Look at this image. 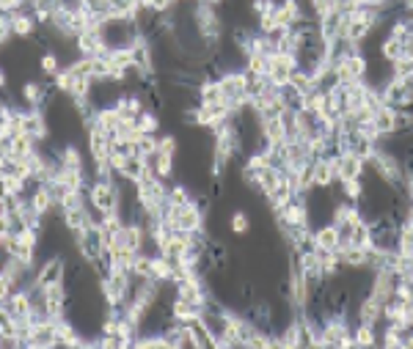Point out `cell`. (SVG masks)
Instances as JSON below:
<instances>
[{"mask_svg":"<svg viewBox=\"0 0 413 349\" xmlns=\"http://www.w3.org/2000/svg\"><path fill=\"white\" fill-rule=\"evenodd\" d=\"M75 248H78V253L89 264H94L96 259H102V253H105V248H108V234H105V228H102L99 223H92V225H86L83 231H75Z\"/></svg>","mask_w":413,"mask_h":349,"instance_id":"obj_1","label":"cell"},{"mask_svg":"<svg viewBox=\"0 0 413 349\" xmlns=\"http://www.w3.org/2000/svg\"><path fill=\"white\" fill-rule=\"evenodd\" d=\"M66 267H69V259L64 253L58 256H50V259H42L36 264V283L39 286H50V283H61L66 278Z\"/></svg>","mask_w":413,"mask_h":349,"instance_id":"obj_2","label":"cell"},{"mask_svg":"<svg viewBox=\"0 0 413 349\" xmlns=\"http://www.w3.org/2000/svg\"><path fill=\"white\" fill-rule=\"evenodd\" d=\"M298 69V58L292 52H273L270 55V69H268V80L273 86H287L292 80V72Z\"/></svg>","mask_w":413,"mask_h":349,"instance_id":"obj_3","label":"cell"},{"mask_svg":"<svg viewBox=\"0 0 413 349\" xmlns=\"http://www.w3.org/2000/svg\"><path fill=\"white\" fill-rule=\"evenodd\" d=\"M86 149H89L92 163H108V160H110V135L102 130L96 121H89Z\"/></svg>","mask_w":413,"mask_h":349,"instance_id":"obj_4","label":"cell"},{"mask_svg":"<svg viewBox=\"0 0 413 349\" xmlns=\"http://www.w3.org/2000/svg\"><path fill=\"white\" fill-rule=\"evenodd\" d=\"M367 69L369 61L364 52H353L347 55L345 61L336 64V75H339V83H353V80H367Z\"/></svg>","mask_w":413,"mask_h":349,"instance_id":"obj_5","label":"cell"},{"mask_svg":"<svg viewBox=\"0 0 413 349\" xmlns=\"http://www.w3.org/2000/svg\"><path fill=\"white\" fill-rule=\"evenodd\" d=\"M356 322L361 325H372V327H380L383 325V303L372 295H364L358 303H356V311H353Z\"/></svg>","mask_w":413,"mask_h":349,"instance_id":"obj_6","label":"cell"},{"mask_svg":"<svg viewBox=\"0 0 413 349\" xmlns=\"http://www.w3.org/2000/svg\"><path fill=\"white\" fill-rule=\"evenodd\" d=\"M339 242H342V234H339L336 223L314 225V248L317 251H339Z\"/></svg>","mask_w":413,"mask_h":349,"instance_id":"obj_7","label":"cell"},{"mask_svg":"<svg viewBox=\"0 0 413 349\" xmlns=\"http://www.w3.org/2000/svg\"><path fill=\"white\" fill-rule=\"evenodd\" d=\"M372 124L377 127V132L386 138V135H394L397 132V107H389V105H380L372 116Z\"/></svg>","mask_w":413,"mask_h":349,"instance_id":"obj_8","label":"cell"},{"mask_svg":"<svg viewBox=\"0 0 413 349\" xmlns=\"http://www.w3.org/2000/svg\"><path fill=\"white\" fill-rule=\"evenodd\" d=\"M149 165L154 168V174L160 176V179H166L168 184L177 179V157H171V154L157 151V154H152V157H149Z\"/></svg>","mask_w":413,"mask_h":349,"instance_id":"obj_9","label":"cell"},{"mask_svg":"<svg viewBox=\"0 0 413 349\" xmlns=\"http://www.w3.org/2000/svg\"><path fill=\"white\" fill-rule=\"evenodd\" d=\"M367 171V160L356 151H342V179H361ZM339 179V181H342Z\"/></svg>","mask_w":413,"mask_h":349,"instance_id":"obj_10","label":"cell"},{"mask_svg":"<svg viewBox=\"0 0 413 349\" xmlns=\"http://www.w3.org/2000/svg\"><path fill=\"white\" fill-rule=\"evenodd\" d=\"M198 105H226L218 80H204V83L198 86Z\"/></svg>","mask_w":413,"mask_h":349,"instance_id":"obj_11","label":"cell"},{"mask_svg":"<svg viewBox=\"0 0 413 349\" xmlns=\"http://www.w3.org/2000/svg\"><path fill=\"white\" fill-rule=\"evenodd\" d=\"M336 190H339V198L358 204L364 195V179H342V181H336Z\"/></svg>","mask_w":413,"mask_h":349,"instance_id":"obj_12","label":"cell"},{"mask_svg":"<svg viewBox=\"0 0 413 349\" xmlns=\"http://www.w3.org/2000/svg\"><path fill=\"white\" fill-rule=\"evenodd\" d=\"M353 341H356V347H375V344H380V327L356 322V327H353Z\"/></svg>","mask_w":413,"mask_h":349,"instance_id":"obj_13","label":"cell"},{"mask_svg":"<svg viewBox=\"0 0 413 349\" xmlns=\"http://www.w3.org/2000/svg\"><path fill=\"white\" fill-rule=\"evenodd\" d=\"M146 168H149V160L146 157H140V154H130L127 157V165H124V171H122V179H127V181H140L143 174H146Z\"/></svg>","mask_w":413,"mask_h":349,"instance_id":"obj_14","label":"cell"},{"mask_svg":"<svg viewBox=\"0 0 413 349\" xmlns=\"http://www.w3.org/2000/svg\"><path fill=\"white\" fill-rule=\"evenodd\" d=\"M350 245H356V248H364V251H369V248L375 245V234H372V225H369V220H361V223H356V225H353Z\"/></svg>","mask_w":413,"mask_h":349,"instance_id":"obj_15","label":"cell"},{"mask_svg":"<svg viewBox=\"0 0 413 349\" xmlns=\"http://www.w3.org/2000/svg\"><path fill=\"white\" fill-rule=\"evenodd\" d=\"M94 121H96V124H99L102 130L108 132V135H113V132L122 127V116H119L116 105H113V107H102V110H96Z\"/></svg>","mask_w":413,"mask_h":349,"instance_id":"obj_16","label":"cell"},{"mask_svg":"<svg viewBox=\"0 0 413 349\" xmlns=\"http://www.w3.org/2000/svg\"><path fill=\"white\" fill-rule=\"evenodd\" d=\"M333 184H336V176L331 168V160L328 157L314 160V187H333Z\"/></svg>","mask_w":413,"mask_h":349,"instance_id":"obj_17","label":"cell"},{"mask_svg":"<svg viewBox=\"0 0 413 349\" xmlns=\"http://www.w3.org/2000/svg\"><path fill=\"white\" fill-rule=\"evenodd\" d=\"M171 311H174V319H180V322H190V319H196V316H201V308L193 306V303H187L184 297H174V303H171Z\"/></svg>","mask_w":413,"mask_h":349,"instance_id":"obj_18","label":"cell"},{"mask_svg":"<svg viewBox=\"0 0 413 349\" xmlns=\"http://www.w3.org/2000/svg\"><path fill=\"white\" fill-rule=\"evenodd\" d=\"M157 146H160V135L157 132H143L136 143V154L149 160L152 154H157Z\"/></svg>","mask_w":413,"mask_h":349,"instance_id":"obj_19","label":"cell"},{"mask_svg":"<svg viewBox=\"0 0 413 349\" xmlns=\"http://www.w3.org/2000/svg\"><path fill=\"white\" fill-rule=\"evenodd\" d=\"M152 275H154L157 281H171V275H174V262L166 259L163 253H154V256H152ZM171 283H174V281H171Z\"/></svg>","mask_w":413,"mask_h":349,"instance_id":"obj_20","label":"cell"},{"mask_svg":"<svg viewBox=\"0 0 413 349\" xmlns=\"http://www.w3.org/2000/svg\"><path fill=\"white\" fill-rule=\"evenodd\" d=\"M377 52H380V58H386L389 64H394V61L403 58V42H400V39H391V36H383Z\"/></svg>","mask_w":413,"mask_h":349,"instance_id":"obj_21","label":"cell"},{"mask_svg":"<svg viewBox=\"0 0 413 349\" xmlns=\"http://www.w3.org/2000/svg\"><path fill=\"white\" fill-rule=\"evenodd\" d=\"M61 69H64V66H61V58H58L52 50H45V52L39 55V72H42L45 77H55Z\"/></svg>","mask_w":413,"mask_h":349,"instance_id":"obj_22","label":"cell"},{"mask_svg":"<svg viewBox=\"0 0 413 349\" xmlns=\"http://www.w3.org/2000/svg\"><path fill=\"white\" fill-rule=\"evenodd\" d=\"M229 231L231 234H248L251 231V218H248V212H242V209H234L229 212Z\"/></svg>","mask_w":413,"mask_h":349,"instance_id":"obj_23","label":"cell"},{"mask_svg":"<svg viewBox=\"0 0 413 349\" xmlns=\"http://www.w3.org/2000/svg\"><path fill=\"white\" fill-rule=\"evenodd\" d=\"M75 83H78V77H75L66 66H64V69L52 77V86H55V91H58V94H66V96H72V88H75Z\"/></svg>","mask_w":413,"mask_h":349,"instance_id":"obj_24","label":"cell"},{"mask_svg":"<svg viewBox=\"0 0 413 349\" xmlns=\"http://www.w3.org/2000/svg\"><path fill=\"white\" fill-rule=\"evenodd\" d=\"M136 127L140 132H157L160 130V116H157L152 107H146V110L136 119Z\"/></svg>","mask_w":413,"mask_h":349,"instance_id":"obj_25","label":"cell"},{"mask_svg":"<svg viewBox=\"0 0 413 349\" xmlns=\"http://www.w3.org/2000/svg\"><path fill=\"white\" fill-rule=\"evenodd\" d=\"M397 251L403 256L413 259V228L411 225H400V242H397Z\"/></svg>","mask_w":413,"mask_h":349,"instance_id":"obj_26","label":"cell"},{"mask_svg":"<svg viewBox=\"0 0 413 349\" xmlns=\"http://www.w3.org/2000/svg\"><path fill=\"white\" fill-rule=\"evenodd\" d=\"M133 275L136 278H154L152 275V253H138L133 264Z\"/></svg>","mask_w":413,"mask_h":349,"instance_id":"obj_27","label":"cell"},{"mask_svg":"<svg viewBox=\"0 0 413 349\" xmlns=\"http://www.w3.org/2000/svg\"><path fill=\"white\" fill-rule=\"evenodd\" d=\"M157 151L171 154V157H180V138H177V135H171V132L160 135V146H157Z\"/></svg>","mask_w":413,"mask_h":349,"instance_id":"obj_28","label":"cell"},{"mask_svg":"<svg viewBox=\"0 0 413 349\" xmlns=\"http://www.w3.org/2000/svg\"><path fill=\"white\" fill-rule=\"evenodd\" d=\"M127 157H130V154H124V151H110V168H113V174H116V176L124 171V165H127Z\"/></svg>","mask_w":413,"mask_h":349,"instance_id":"obj_29","label":"cell"},{"mask_svg":"<svg viewBox=\"0 0 413 349\" xmlns=\"http://www.w3.org/2000/svg\"><path fill=\"white\" fill-rule=\"evenodd\" d=\"M3 11H25V0H0Z\"/></svg>","mask_w":413,"mask_h":349,"instance_id":"obj_30","label":"cell"},{"mask_svg":"<svg viewBox=\"0 0 413 349\" xmlns=\"http://www.w3.org/2000/svg\"><path fill=\"white\" fill-rule=\"evenodd\" d=\"M364 6H372V8H380V11H389L394 6V0H361Z\"/></svg>","mask_w":413,"mask_h":349,"instance_id":"obj_31","label":"cell"},{"mask_svg":"<svg viewBox=\"0 0 413 349\" xmlns=\"http://www.w3.org/2000/svg\"><path fill=\"white\" fill-rule=\"evenodd\" d=\"M403 58H408V61H413V34H411V36H405V39H403Z\"/></svg>","mask_w":413,"mask_h":349,"instance_id":"obj_32","label":"cell"}]
</instances>
